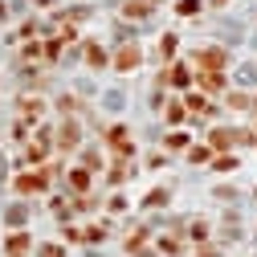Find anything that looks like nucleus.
Instances as JSON below:
<instances>
[{
    "label": "nucleus",
    "instance_id": "nucleus-3",
    "mask_svg": "<svg viewBox=\"0 0 257 257\" xmlns=\"http://www.w3.org/2000/svg\"><path fill=\"white\" fill-rule=\"evenodd\" d=\"M110 147L118 151V155H131V139H126V126H110Z\"/></svg>",
    "mask_w": 257,
    "mask_h": 257
},
{
    "label": "nucleus",
    "instance_id": "nucleus-8",
    "mask_svg": "<svg viewBox=\"0 0 257 257\" xmlns=\"http://www.w3.org/2000/svg\"><path fill=\"white\" fill-rule=\"evenodd\" d=\"M176 13H180V17H196V13H200V0H180Z\"/></svg>",
    "mask_w": 257,
    "mask_h": 257
},
{
    "label": "nucleus",
    "instance_id": "nucleus-2",
    "mask_svg": "<svg viewBox=\"0 0 257 257\" xmlns=\"http://www.w3.org/2000/svg\"><path fill=\"white\" fill-rule=\"evenodd\" d=\"M110 61H114V70H135L139 61H143V53H139V45H131V41H126V45H122Z\"/></svg>",
    "mask_w": 257,
    "mask_h": 257
},
{
    "label": "nucleus",
    "instance_id": "nucleus-6",
    "mask_svg": "<svg viewBox=\"0 0 257 257\" xmlns=\"http://www.w3.org/2000/svg\"><path fill=\"white\" fill-rule=\"evenodd\" d=\"M57 143H61V147H74V143H78V126L66 122V126H61V135H57Z\"/></svg>",
    "mask_w": 257,
    "mask_h": 257
},
{
    "label": "nucleus",
    "instance_id": "nucleus-13",
    "mask_svg": "<svg viewBox=\"0 0 257 257\" xmlns=\"http://www.w3.org/2000/svg\"><path fill=\"white\" fill-rule=\"evenodd\" d=\"M192 164H208V147H192Z\"/></svg>",
    "mask_w": 257,
    "mask_h": 257
},
{
    "label": "nucleus",
    "instance_id": "nucleus-14",
    "mask_svg": "<svg viewBox=\"0 0 257 257\" xmlns=\"http://www.w3.org/2000/svg\"><path fill=\"white\" fill-rule=\"evenodd\" d=\"M188 106H192V110H204L208 102H204V94H192V98H188Z\"/></svg>",
    "mask_w": 257,
    "mask_h": 257
},
{
    "label": "nucleus",
    "instance_id": "nucleus-12",
    "mask_svg": "<svg viewBox=\"0 0 257 257\" xmlns=\"http://www.w3.org/2000/svg\"><path fill=\"white\" fill-rule=\"evenodd\" d=\"M168 78H172V86H188V78H192V74H188L184 66H176V70H172Z\"/></svg>",
    "mask_w": 257,
    "mask_h": 257
},
{
    "label": "nucleus",
    "instance_id": "nucleus-10",
    "mask_svg": "<svg viewBox=\"0 0 257 257\" xmlns=\"http://www.w3.org/2000/svg\"><path fill=\"white\" fill-rule=\"evenodd\" d=\"M25 249H29V237H25V233H17V237L9 241V253L17 257V253H25Z\"/></svg>",
    "mask_w": 257,
    "mask_h": 257
},
{
    "label": "nucleus",
    "instance_id": "nucleus-11",
    "mask_svg": "<svg viewBox=\"0 0 257 257\" xmlns=\"http://www.w3.org/2000/svg\"><path fill=\"white\" fill-rule=\"evenodd\" d=\"M143 13H151V0H139V5L131 0V5H126V17H143Z\"/></svg>",
    "mask_w": 257,
    "mask_h": 257
},
{
    "label": "nucleus",
    "instance_id": "nucleus-7",
    "mask_svg": "<svg viewBox=\"0 0 257 257\" xmlns=\"http://www.w3.org/2000/svg\"><path fill=\"white\" fill-rule=\"evenodd\" d=\"M237 139H249V135H233V131H216V135H212V147H229V143H237Z\"/></svg>",
    "mask_w": 257,
    "mask_h": 257
},
{
    "label": "nucleus",
    "instance_id": "nucleus-4",
    "mask_svg": "<svg viewBox=\"0 0 257 257\" xmlns=\"http://www.w3.org/2000/svg\"><path fill=\"white\" fill-rule=\"evenodd\" d=\"M17 192H25V196H29V192H45V176L37 172V176H21L17 180Z\"/></svg>",
    "mask_w": 257,
    "mask_h": 257
},
{
    "label": "nucleus",
    "instance_id": "nucleus-5",
    "mask_svg": "<svg viewBox=\"0 0 257 257\" xmlns=\"http://www.w3.org/2000/svg\"><path fill=\"white\" fill-rule=\"evenodd\" d=\"M86 61H90L94 70H102V66H110V53L102 45H86Z\"/></svg>",
    "mask_w": 257,
    "mask_h": 257
},
{
    "label": "nucleus",
    "instance_id": "nucleus-9",
    "mask_svg": "<svg viewBox=\"0 0 257 257\" xmlns=\"http://www.w3.org/2000/svg\"><path fill=\"white\" fill-rule=\"evenodd\" d=\"M212 168H216V172H233V168H237V159H233V155H216V159H212Z\"/></svg>",
    "mask_w": 257,
    "mask_h": 257
},
{
    "label": "nucleus",
    "instance_id": "nucleus-15",
    "mask_svg": "<svg viewBox=\"0 0 257 257\" xmlns=\"http://www.w3.org/2000/svg\"><path fill=\"white\" fill-rule=\"evenodd\" d=\"M70 184L74 188H86V172H70Z\"/></svg>",
    "mask_w": 257,
    "mask_h": 257
},
{
    "label": "nucleus",
    "instance_id": "nucleus-1",
    "mask_svg": "<svg viewBox=\"0 0 257 257\" xmlns=\"http://www.w3.org/2000/svg\"><path fill=\"white\" fill-rule=\"evenodd\" d=\"M196 66L204 74H220L224 66H229V53H224L220 45H208V49H196Z\"/></svg>",
    "mask_w": 257,
    "mask_h": 257
}]
</instances>
